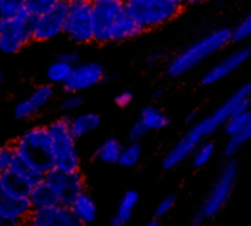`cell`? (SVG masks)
I'll use <instances>...</instances> for the list:
<instances>
[{
	"label": "cell",
	"instance_id": "35",
	"mask_svg": "<svg viewBox=\"0 0 251 226\" xmlns=\"http://www.w3.org/2000/svg\"><path fill=\"white\" fill-rule=\"evenodd\" d=\"M147 132H149V129L143 125L141 121H138V122H135V124L131 126V129H129V140H131V141L140 143V141L147 135Z\"/></svg>",
	"mask_w": 251,
	"mask_h": 226
},
{
	"label": "cell",
	"instance_id": "24",
	"mask_svg": "<svg viewBox=\"0 0 251 226\" xmlns=\"http://www.w3.org/2000/svg\"><path fill=\"white\" fill-rule=\"evenodd\" d=\"M72 66L69 62H66L65 59H62L60 56L53 62L50 63V66L47 68V79L50 84H54V85H63V82L68 79L71 71H72Z\"/></svg>",
	"mask_w": 251,
	"mask_h": 226
},
{
	"label": "cell",
	"instance_id": "44",
	"mask_svg": "<svg viewBox=\"0 0 251 226\" xmlns=\"http://www.w3.org/2000/svg\"><path fill=\"white\" fill-rule=\"evenodd\" d=\"M3 225H4V224H3V221L0 219V226H3Z\"/></svg>",
	"mask_w": 251,
	"mask_h": 226
},
{
	"label": "cell",
	"instance_id": "21",
	"mask_svg": "<svg viewBox=\"0 0 251 226\" xmlns=\"http://www.w3.org/2000/svg\"><path fill=\"white\" fill-rule=\"evenodd\" d=\"M29 203L32 206V209H38V207H49V206H54L59 204V200L54 194V191L50 188V185L43 179L40 182H37L35 185H32L29 194H28Z\"/></svg>",
	"mask_w": 251,
	"mask_h": 226
},
{
	"label": "cell",
	"instance_id": "4",
	"mask_svg": "<svg viewBox=\"0 0 251 226\" xmlns=\"http://www.w3.org/2000/svg\"><path fill=\"white\" fill-rule=\"evenodd\" d=\"M237 179H238V166L234 162H228L222 168L218 179L215 181L201 207L194 213V218H193L194 225H201L222 212V209L226 206V203L229 201L232 196Z\"/></svg>",
	"mask_w": 251,
	"mask_h": 226
},
{
	"label": "cell",
	"instance_id": "30",
	"mask_svg": "<svg viewBox=\"0 0 251 226\" xmlns=\"http://www.w3.org/2000/svg\"><path fill=\"white\" fill-rule=\"evenodd\" d=\"M28 0H0V16L7 18L25 10Z\"/></svg>",
	"mask_w": 251,
	"mask_h": 226
},
{
	"label": "cell",
	"instance_id": "3",
	"mask_svg": "<svg viewBox=\"0 0 251 226\" xmlns=\"http://www.w3.org/2000/svg\"><path fill=\"white\" fill-rule=\"evenodd\" d=\"M15 156L31 169L46 174L54 168L51 140L47 126H32L12 144Z\"/></svg>",
	"mask_w": 251,
	"mask_h": 226
},
{
	"label": "cell",
	"instance_id": "6",
	"mask_svg": "<svg viewBox=\"0 0 251 226\" xmlns=\"http://www.w3.org/2000/svg\"><path fill=\"white\" fill-rule=\"evenodd\" d=\"M125 9L146 31L169 24L182 7L171 0H125Z\"/></svg>",
	"mask_w": 251,
	"mask_h": 226
},
{
	"label": "cell",
	"instance_id": "23",
	"mask_svg": "<svg viewBox=\"0 0 251 226\" xmlns=\"http://www.w3.org/2000/svg\"><path fill=\"white\" fill-rule=\"evenodd\" d=\"M122 144L118 138H107L104 140L100 147L97 149V153H96V157L97 160H100L101 163H107V165H115L118 163L119 160V156H121V151H122Z\"/></svg>",
	"mask_w": 251,
	"mask_h": 226
},
{
	"label": "cell",
	"instance_id": "28",
	"mask_svg": "<svg viewBox=\"0 0 251 226\" xmlns=\"http://www.w3.org/2000/svg\"><path fill=\"white\" fill-rule=\"evenodd\" d=\"M251 140V116L249 119V124L246 125V128L235 137L229 138V141L226 143V147H225V154L228 157H232L234 154H237V151L241 150V147L249 143Z\"/></svg>",
	"mask_w": 251,
	"mask_h": 226
},
{
	"label": "cell",
	"instance_id": "27",
	"mask_svg": "<svg viewBox=\"0 0 251 226\" xmlns=\"http://www.w3.org/2000/svg\"><path fill=\"white\" fill-rule=\"evenodd\" d=\"M141 154H143V149H141L140 143L131 141L129 144L122 147L118 165H121L124 168H134V166L138 165V162L141 159Z\"/></svg>",
	"mask_w": 251,
	"mask_h": 226
},
{
	"label": "cell",
	"instance_id": "38",
	"mask_svg": "<svg viewBox=\"0 0 251 226\" xmlns=\"http://www.w3.org/2000/svg\"><path fill=\"white\" fill-rule=\"evenodd\" d=\"M160 59H162V54L156 51V53H151V54L147 57V63H150V65H151V63H157Z\"/></svg>",
	"mask_w": 251,
	"mask_h": 226
},
{
	"label": "cell",
	"instance_id": "31",
	"mask_svg": "<svg viewBox=\"0 0 251 226\" xmlns=\"http://www.w3.org/2000/svg\"><path fill=\"white\" fill-rule=\"evenodd\" d=\"M84 103V99L81 93H68V96L62 100L60 107L65 113H74L76 112Z\"/></svg>",
	"mask_w": 251,
	"mask_h": 226
},
{
	"label": "cell",
	"instance_id": "9",
	"mask_svg": "<svg viewBox=\"0 0 251 226\" xmlns=\"http://www.w3.org/2000/svg\"><path fill=\"white\" fill-rule=\"evenodd\" d=\"M44 181L54 191L59 203L72 204V201L85 191L84 176L79 171H62L51 168L44 174Z\"/></svg>",
	"mask_w": 251,
	"mask_h": 226
},
{
	"label": "cell",
	"instance_id": "45",
	"mask_svg": "<svg viewBox=\"0 0 251 226\" xmlns=\"http://www.w3.org/2000/svg\"><path fill=\"white\" fill-rule=\"evenodd\" d=\"M91 1H97V0H91Z\"/></svg>",
	"mask_w": 251,
	"mask_h": 226
},
{
	"label": "cell",
	"instance_id": "42",
	"mask_svg": "<svg viewBox=\"0 0 251 226\" xmlns=\"http://www.w3.org/2000/svg\"><path fill=\"white\" fill-rule=\"evenodd\" d=\"M203 1H207V0H188V3H203Z\"/></svg>",
	"mask_w": 251,
	"mask_h": 226
},
{
	"label": "cell",
	"instance_id": "20",
	"mask_svg": "<svg viewBox=\"0 0 251 226\" xmlns=\"http://www.w3.org/2000/svg\"><path fill=\"white\" fill-rule=\"evenodd\" d=\"M138 200H140V196H138L137 191H134V190L126 191V193L122 196V199H121V201H119V204H118L116 213H115L113 218H112V225H126V224L131 221L132 215H134V210H135V207H137V204H138Z\"/></svg>",
	"mask_w": 251,
	"mask_h": 226
},
{
	"label": "cell",
	"instance_id": "22",
	"mask_svg": "<svg viewBox=\"0 0 251 226\" xmlns=\"http://www.w3.org/2000/svg\"><path fill=\"white\" fill-rule=\"evenodd\" d=\"M140 121L149 131H162L169 125V118L156 106H146L141 110Z\"/></svg>",
	"mask_w": 251,
	"mask_h": 226
},
{
	"label": "cell",
	"instance_id": "14",
	"mask_svg": "<svg viewBox=\"0 0 251 226\" xmlns=\"http://www.w3.org/2000/svg\"><path fill=\"white\" fill-rule=\"evenodd\" d=\"M251 56V50L249 47H241L237 49L234 51H231L229 54L224 56L219 62H216L212 68H209L203 78L201 82L204 85H215L219 81L228 78L229 75H232L238 68H241Z\"/></svg>",
	"mask_w": 251,
	"mask_h": 226
},
{
	"label": "cell",
	"instance_id": "13",
	"mask_svg": "<svg viewBox=\"0 0 251 226\" xmlns=\"http://www.w3.org/2000/svg\"><path fill=\"white\" fill-rule=\"evenodd\" d=\"M26 224L31 226H79L72 207L69 204H54L49 207L32 209Z\"/></svg>",
	"mask_w": 251,
	"mask_h": 226
},
{
	"label": "cell",
	"instance_id": "29",
	"mask_svg": "<svg viewBox=\"0 0 251 226\" xmlns=\"http://www.w3.org/2000/svg\"><path fill=\"white\" fill-rule=\"evenodd\" d=\"M63 0H28L25 10L31 16H38L44 12H49L50 9H53L54 6H57Z\"/></svg>",
	"mask_w": 251,
	"mask_h": 226
},
{
	"label": "cell",
	"instance_id": "33",
	"mask_svg": "<svg viewBox=\"0 0 251 226\" xmlns=\"http://www.w3.org/2000/svg\"><path fill=\"white\" fill-rule=\"evenodd\" d=\"M174 206H175V197H174V196L165 197V199L157 204V207H156V210H154V218L162 221L165 216H168V215L172 212Z\"/></svg>",
	"mask_w": 251,
	"mask_h": 226
},
{
	"label": "cell",
	"instance_id": "25",
	"mask_svg": "<svg viewBox=\"0 0 251 226\" xmlns=\"http://www.w3.org/2000/svg\"><path fill=\"white\" fill-rule=\"evenodd\" d=\"M216 154V147L212 141H201L200 144L196 146V149L193 150L191 153V162H193V166L197 168V169H201L204 168L206 165H209L212 162V159L215 157Z\"/></svg>",
	"mask_w": 251,
	"mask_h": 226
},
{
	"label": "cell",
	"instance_id": "11",
	"mask_svg": "<svg viewBox=\"0 0 251 226\" xmlns=\"http://www.w3.org/2000/svg\"><path fill=\"white\" fill-rule=\"evenodd\" d=\"M125 12V0H97L93 1L94 41L109 43V31L113 22Z\"/></svg>",
	"mask_w": 251,
	"mask_h": 226
},
{
	"label": "cell",
	"instance_id": "10",
	"mask_svg": "<svg viewBox=\"0 0 251 226\" xmlns=\"http://www.w3.org/2000/svg\"><path fill=\"white\" fill-rule=\"evenodd\" d=\"M68 6L65 1L59 3L49 12L32 16V40L49 41L63 34Z\"/></svg>",
	"mask_w": 251,
	"mask_h": 226
},
{
	"label": "cell",
	"instance_id": "16",
	"mask_svg": "<svg viewBox=\"0 0 251 226\" xmlns=\"http://www.w3.org/2000/svg\"><path fill=\"white\" fill-rule=\"evenodd\" d=\"M53 97H54V90H53L51 84L40 85L25 100H21L15 106L13 115L19 121L29 119V118L35 116L37 113H40L53 100Z\"/></svg>",
	"mask_w": 251,
	"mask_h": 226
},
{
	"label": "cell",
	"instance_id": "5",
	"mask_svg": "<svg viewBox=\"0 0 251 226\" xmlns=\"http://www.w3.org/2000/svg\"><path fill=\"white\" fill-rule=\"evenodd\" d=\"M47 128L51 140L54 168L62 171H79L81 156L76 149V138L69 126V119H56Z\"/></svg>",
	"mask_w": 251,
	"mask_h": 226
},
{
	"label": "cell",
	"instance_id": "19",
	"mask_svg": "<svg viewBox=\"0 0 251 226\" xmlns=\"http://www.w3.org/2000/svg\"><path fill=\"white\" fill-rule=\"evenodd\" d=\"M76 219L79 221L81 225H88L96 221L97 218V206L94 199L87 194L85 191L81 193L71 204Z\"/></svg>",
	"mask_w": 251,
	"mask_h": 226
},
{
	"label": "cell",
	"instance_id": "1",
	"mask_svg": "<svg viewBox=\"0 0 251 226\" xmlns=\"http://www.w3.org/2000/svg\"><path fill=\"white\" fill-rule=\"evenodd\" d=\"M251 109V84L241 85L232 96H229L212 115L194 124L188 132L166 153L163 159L165 169H174L185 162L197 144L207 140L218 129L224 128L226 119L237 110Z\"/></svg>",
	"mask_w": 251,
	"mask_h": 226
},
{
	"label": "cell",
	"instance_id": "32",
	"mask_svg": "<svg viewBox=\"0 0 251 226\" xmlns=\"http://www.w3.org/2000/svg\"><path fill=\"white\" fill-rule=\"evenodd\" d=\"M249 37H251V12L232 31V40L234 41H244Z\"/></svg>",
	"mask_w": 251,
	"mask_h": 226
},
{
	"label": "cell",
	"instance_id": "39",
	"mask_svg": "<svg viewBox=\"0 0 251 226\" xmlns=\"http://www.w3.org/2000/svg\"><path fill=\"white\" fill-rule=\"evenodd\" d=\"M147 226H160V219H156V218H153L150 222H147Z\"/></svg>",
	"mask_w": 251,
	"mask_h": 226
},
{
	"label": "cell",
	"instance_id": "36",
	"mask_svg": "<svg viewBox=\"0 0 251 226\" xmlns=\"http://www.w3.org/2000/svg\"><path fill=\"white\" fill-rule=\"evenodd\" d=\"M132 99H134V94L131 91H121L116 97H115V103L119 106V107H126L132 103Z\"/></svg>",
	"mask_w": 251,
	"mask_h": 226
},
{
	"label": "cell",
	"instance_id": "34",
	"mask_svg": "<svg viewBox=\"0 0 251 226\" xmlns=\"http://www.w3.org/2000/svg\"><path fill=\"white\" fill-rule=\"evenodd\" d=\"M13 159H15V151L12 146L0 147V175L10 168Z\"/></svg>",
	"mask_w": 251,
	"mask_h": 226
},
{
	"label": "cell",
	"instance_id": "7",
	"mask_svg": "<svg viewBox=\"0 0 251 226\" xmlns=\"http://www.w3.org/2000/svg\"><path fill=\"white\" fill-rule=\"evenodd\" d=\"M32 41V16L22 10L18 15L0 16V53L16 54Z\"/></svg>",
	"mask_w": 251,
	"mask_h": 226
},
{
	"label": "cell",
	"instance_id": "26",
	"mask_svg": "<svg viewBox=\"0 0 251 226\" xmlns=\"http://www.w3.org/2000/svg\"><path fill=\"white\" fill-rule=\"evenodd\" d=\"M251 116V109H246V110H237L234 112L225 122L224 125V129H225V134L232 138L235 135H238L244 128L246 125L249 124V119Z\"/></svg>",
	"mask_w": 251,
	"mask_h": 226
},
{
	"label": "cell",
	"instance_id": "15",
	"mask_svg": "<svg viewBox=\"0 0 251 226\" xmlns=\"http://www.w3.org/2000/svg\"><path fill=\"white\" fill-rule=\"evenodd\" d=\"M32 210L28 197H18L0 187V219L4 225H22L26 224Z\"/></svg>",
	"mask_w": 251,
	"mask_h": 226
},
{
	"label": "cell",
	"instance_id": "40",
	"mask_svg": "<svg viewBox=\"0 0 251 226\" xmlns=\"http://www.w3.org/2000/svg\"><path fill=\"white\" fill-rule=\"evenodd\" d=\"M171 1H174V3H176L178 6H185V4H188V0H171Z\"/></svg>",
	"mask_w": 251,
	"mask_h": 226
},
{
	"label": "cell",
	"instance_id": "18",
	"mask_svg": "<svg viewBox=\"0 0 251 226\" xmlns=\"http://www.w3.org/2000/svg\"><path fill=\"white\" fill-rule=\"evenodd\" d=\"M101 124V118L97 113L93 112H85V113H79L75 115L74 118L69 119V126L72 134L75 135V138H82L87 137L90 134H93L94 131L99 129Z\"/></svg>",
	"mask_w": 251,
	"mask_h": 226
},
{
	"label": "cell",
	"instance_id": "12",
	"mask_svg": "<svg viewBox=\"0 0 251 226\" xmlns=\"http://www.w3.org/2000/svg\"><path fill=\"white\" fill-rule=\"evenodd\" d=\"M104 68L97 62L76 63L72 66V71L68 79L63 82L66 93H84L104 79Z\"/></svg>",
	"mask_w": 251,
	"mask_h": 226
},
{
	"label": "cell",
	"instance_id": "41",
	"mask_svg": "<svg viewBox=\"0 0 251 226\" xmlns=\"http://www.w3.org/2000/svg\"><path fill=\"white\" fill-rule=\"evenodd\" d=\"M196 116H197V112H191V113L188 115L187 121H188V122H191V121H194V119H196Z\"/></svg>",
	"mask_w": 251,
	"mask_h": 226
},
{
	"label": "cell",
	"instance_id": "2",
	"mask_svg": "<svg viewBox=\"0 0 251 226\" xmlns=\"http://www.w3.org/2000/svg\"><path fill=\"white\" fill-rule=\"evenodd\" d=\"M231 41H232V31L229 28H218L206 34L204 37H201L200 40L184 49L178 56H175L169 62L166 68L168 76L179 78L191 72L193 69L204 63L207 59H210L213 54L225 49Z\"/></svg>",
	"mask_w": 251,
	"mask_h": 226
},
{
	"label": "cell",
	"instance_id": "8",
	"mask_svg": "<svg viewBox=\"0 0 251 226\" xmlns=\"http://www.w3.org/2000/svg\"><path fill=\"white\" fill-rule=\"evenodd\" d=\"M68 13L63 34L76 44H87L94 41V15L93 1H81L66 4Z\"/></svg>",
	"mask_w": 251,
	"mask_h": 226
},
{
	"label": "cell",
	"instance_id": "43",
	"mask_svg": "<svg viewBox=\"0 0 251 226\" xmlns=\"http://www.w3.org/2000/svg\"><path fill=\"white\" fill-rule=\"evenodd\" d=\"M1 84H3V74L0 72V85H1Z\"/></svg>",
	"mask_w": 251,
	"mask_h": 226
},
{
	"label": "cell",
	"instance_id": "37",
	"mask_svg": "<svg viewBox=\"0 0 251 226\" xmlns=\"http://www.w3.org/2000/svg\"><path fill=\"white\" fill-rule=\"evenodd\" d=\"M60 57L65 59L66 62H69L71 65H76V63L79 62V56H78V53H75V51H65V53L60 54Z\"/></svg>",
	"mask_w": 251,
	"mask_h": 226
},
{
	"label": "cell",
	"instance_id": "17",
	"mask_svg": "<svg viewBox=\"0 0 251 226\" xmlns=\"http://www.w3.org/2000/svg\"><path fill=\"white\" fill-rule=\"evenodd\" d=\"M144 29L140 26V24L126 12H125L113 22L109 31V43L110 41H126L132 40L138 35H141Z\"/></svg>",
	"mask_w": 251,
	"mask_h": 226
}]
</instances>
